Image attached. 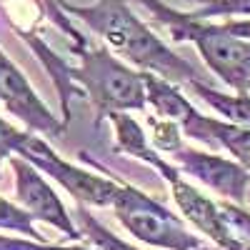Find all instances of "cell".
Instances as JSON below:
<instances>
[{"instance_id":"6da1fadb","label":"cell","mask_w":250,"mask_h":250,"mask_svg":"<svg viewBox=\"0 0 250 250\" xmlns=\"http://www.w3.org/2000/svg\"><path fill=\"white\" fill-rule=\"evenodd\" d=\"M60 8L93 30L105 48L140 68V73L158 75L175 85L203 80L190 62L170 50L155 35V30H150V25H145L135 15L128 0H98L93 5H73L60 0Z\"/></svg>"},{"instance_id":"7a4b0ae2","label":"cell","mask_w":250,"mask_h":250,"mask_svg":"<svg viewBox=\"0 0 250 250\" xmlns=\"http://www.w3.org/2000/svg\"><path fill=\"white\" fill-rule=\"evenodd\" d=\"M108 120L113 123V130H115L118 153L133 155V158L143 160L145 165L155 168V173L168 183L170 195L178 205V210L183 213V218L195 230H200L218 250H235V240H233L230 228H228V223L223 218L220 203L208 198L193 183H188L178 165L165 160L163 153H158L148 143V135H145V130L140 128V123L135 118H130L128 113H113Z\"/></svg>"},{"instance_id":"3957f363","label":"cell","mask_w":250,"mask_h":250,"mask_svg":"<svg viewBox=\"0 0 250 250\" xmlns=\"http://www.w3.org/2000/svg\"><path fill=\"white\" fill-rule=\"evenodd\" d=\"M158 25L168 30L175 43H193L210 68L228 88L250 95V40L228 33L223 23L200 20L190 13L173 10L163 0H138Z\"/></svg>"},{"instance_id":"277c9868","label":"cell","mask_w":250,"mask_h":250,"mask_svg":"<svg viewBox=\"0 0 250 250\" xmlns=\"http://www.w3.org/2000/svg\"><path fill=\"white\" fill-rule=\"evenodd\" d=\"M78 65H73V80L95 108V125L108 120L113 113L148 110V90L140 70L128 68L105 45L73 48Z\"/></svg>"},{"instance_id":"5b68a950","label":"cell","mask_w":250,"mask_h":250,"mask_svg":"<svg viewBox=\"0 0 250 250\" xmlns=\"http://www.w3.org/2000/svg\"><path fill=\"white\" fill-rule=\"evenodd\" d=\"M145 90H148V105L155 115L178 123V128L185 138L198 140L213 150H228L235 163L250 173V130L243 125L228 123L215 115L200 113L190 100L183 95L175 83H168L158 75L143 73Z\"/></svg>"},{"instance_id":"8992f818","label":"cell","mask_w":250,"mask_h":250,"mask_svg":"<svg viewBox=\"0 0 250 250\" xmlns=\"http://www.w3.org/2000/svg\"><path fill=\"white\" fill-rule=\"evenodd\" d=\"M0 148H5L10 155H18L28 160L35 170L43 175L53 178L62 190H68L80 205H90V208H110L115 193L120 190V183L108 178V175H98L90 173L80 165L60 158L50 145L30 133V130H18L15 125L5 123L0 118Z\"/></svg>"},{"instance_id":"52a82bcc","label":"cell","mask_w":250,"mask_h":250,"mask_svg":"<svg viewBox=\"0 0 250 250\" xmlns=\"http://www.w3.org/2000/svg\"><path fill=\"white\" fill-rule=\"evenodd\" d=\"M110 208L120 225L143 245L160 250H210V245L190 233V228L173 210L135 185L120 183Z\"/></svg>"},{"instance_id":"ba28073f","label":"cell","mask_w":250,"mask_h":250,"mask_svg":"<svg viewBox=\"0 0 250 250\" xmlns=\"http://www.w3.org/2000/svg\"><path fill=\"white\" fill-rule=\"evenodd\" d=\"M10 168L15 178V200L18 205L28 210L35 220H43L53 225L55 230H60L68 240H83L75 218L68 213V208L62 205L58 193L53 190V185L45 180V175L35 170L33 165L18 155H10Z\"/></svg>"},{"instance_id":"9c48e42d","label":"cell","mask_w":250,"mask_h":250,"mask_svg":"<svg viewBox=\"0 0 250 250\" xmlns=\"http://www.w3.org/2000/svg\"><path fill=\"white\" fill-rule=\"evenodd\" d=\"M0 103L35 135H62L68 130L62 118H58L40 100L23 70L3 53V48H0Z\"/></svg>"},{"instance_id":"30bf717a","label":"cell","mask_w":250,"mask_h":250,"mask_svg":"<svg viewBox=\"0 0 250 250\" xmlns=\"http://www.w3.org/2000/svg\"><path fill=\"white\" fill-rule=\"evenodd\" d=\"M173 155V163L180 168L183 175L200 180L205 188L215 190L223 200L245 205V190L250 185V173L233 158H223L218 153H205L195 148H180Z\"/></svg>"},{"instance_id":"8fae6325","label":"cell","mask_w":250,"mask_h":250,"mask_svg":"<svg viewBox=\"0 0 250 250\" xmlns=\"http://www.w3.org/2000/svg\"><path fill=\"white\" fill-rule=\"evenodd\" d=\"M188 88H190L205 105H210L218 113V118H223L228 123H235V125H243V128L250 130V95L215 90V88L208 85L205 80H190Z\"/></svg>"},{"instance_id":"7c38bea8","label":"cell","mask_w":250,"mask_h":250,"mask_svg":"<svg viewBox=\"0 0 250 250\" xmlns=\"http://www.w3.org/2000/svg\"><path fill=\"white\" fill-rule=\"evenodd\" d=\"M75 215H78V230L83 240L90 243V250H140L130 243H125L123 238H118L113 230H108L95 215H90L85 205H80Z\"/></svg>"},{"instance_id":"4fadbf2b","label":"cell","mask_w":250,"mask_h":250,"mask_svg":"<svg viewBox=\"0 0 250 250\" xmlns=\"http://www.w3.org/2000/svg\"><path fill=\"white\" fill-rule=\"evenodd\" d=\"M0 230H13L23 238H30V240H38V243H48L43 235L35 230V218L23 210L20 205L0 198Z\"/></svg>"},{"instance_id":"5bb4252c","label":"cell","mask_w":250,"mask_h":250,"mask_svg":"<svg viewBox=\"0 0 250 250\" xmlns=\"http://www.w3.org/2000/svg\"><path fill=\"white\" fill-rule=\"evenodd\" d=\"M190 15L200 20H230V18H250V0H208L198 10H190Z\"/></svg>"},{"instance_id":"9a60e30c","label":"cell","mask_w":250,"mask_h":250,"mask_svg":"<svg viewBox=\"0 0 250 250\" xmlns=\"http://www.w3.org/2000/svg\"><path fill=\"white\" fill-rule=\"evenodd\" d=\"M150 128H153V148L158 153H175L183 145V133L178 128V123L168 120V118H150Z\"/></svg>"},{"instance_id":"2e32d148","label":"cell","mask_w":250,"mask_h":250,"mask_svg":"<svg viewBox=\"0 0 250 250\" xmlns=\"http://www.w3.org/2000/svg\"><path fill=\"white\" fill-rule=\"evenodd\" d=\"M0 250H90L83 245H53V243H38L23 235H0Z\"/></svg>"},{"instance_id":"e0dca14e","label":"cell","mask_w":250,"mask_h":250,"mask_svg":"<svg viewBox=\"0 0 250 250\" xmlns=\"http://www.w3.org/2000/svg\"><path fill=\"white\" fill-rule=\"evenodd\" d=\"M10 158V153L5 150V148H0V170H3V163ZM0 178H3V173H0Z\"/></svg>"},{"instance_id":"ac0fdd59","label":"cell","mask_w":250,"mask_h":250,"mask_svg":"<svg viewBox=\"0 0 250 250\" xmlns=\"http://www.w3.org/2000/svg\"><path fill=\"white\" fill-rule=\"evenodd\" d=\"M190 3H195V5L200 8V5H205V3H208V0H190Z\"/></svg>"}]
</instances>
